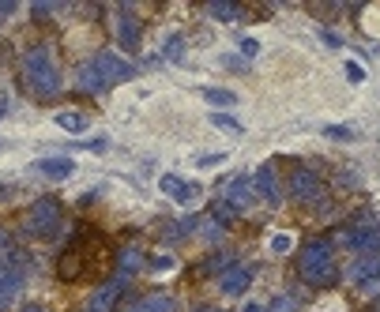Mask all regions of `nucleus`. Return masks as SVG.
<instances>
[{
	"mask_svg": "<svg viewBox=\"0 0 380 312\" xmlns=\"http://www.w3.org/2000/svg\"><path fill=\"white\" fill-rule=\"evenodd\" d=\"M211 15L223 19V23H237V19H241V8L230 4V0H215V4H211Z\"/></svg>",
	"mask_w": 380,
	"mask_h": 312,
	"instance_id": "20",
	"label": "nucleus"
},
{
	"mask_svg": "<svg viewBox=\"0 0 380 312\" xmlns=\"http://www.w3.org/2000/svg\"><path fill=\"white\" fill-rule=\"evenodd\" d=\"M211 125H215V128H223V132H230V136H241V132H245L241 120H234L230 113H211Z\"/></svg>",
	"mask_w": 380,
	"mask_h": 312,
	"instance_id": "22",
	"label": "nucleus"
},
{
	"mask_svg": "<svg viewBox=\"0 0 380 312\" xmlns=\"http://www.w3.org/2000/svg\"><path fill=\"white\" fill-rule=\"evenodd\" d=\"M158 188H162L166 196H174V199H192V196L199 192L196 185H188V180H181L177 173H166L162 180H158Z\"/></svg>",
	"mask_w": 380,
	"mask_h": 312,
	"instance_id": "15",
	"label": "nucleus"
},
{
	"mask_svg": "<svg viewBox=\"0 0 380 312\" xmlns=\"http://www.w3.org/2000/svg\"><path fill=\"white\" fill-rule=\"evenodd\" d=\"M218 286H223V294H230V297H241L248 286H253V267H230V271H223L218 275Z\"/></svg>",
	"mask_w": 380,
	"mask_h": 312,
	"instance_id": "10",
	"label": "nucleus"
},
{
	"mask_svg": "<svg viewBox=\"0 0 380 312\" xmlns=\"http://www.w3.org/2000/svg\"><path fill=\"white\" fill-rule=\"evenodd\" d=\"M23 79L38 98H53L61 94V72L53 64V49L49 45H31L23 53Z\"/></svg>",
	"mask_w": 380,
	"mask_h": 312,
	"instance_id": "1",
	"label": "nucleus"
},
{
	"mask_svg": "<svg viewBox=\"0 0 380 312\" xmlns=\"http://www.w3.org/2000/svg\"><path fill=\"white\" fill-rule=\"evenodd\" d=\"M19 286H23V271H15V267H0V312L12 305V297L19 294Z\"/></svg>",
	"mask_w": 380,
	"mask_h": 312,
	"instance_id": "13",
	"label": "nucleus"
},
{
	"mask_svg": "<svg viewBox=\"0 0 380 312\" xmlns=\"http://www.w3.org/2000/svg\"><path fill=\"white\" fill-rule=\"evenodd\" d=\"M339 245L354 248V253H377L380 248V229H373V226H346V229H339Z\"/></svg>",
	"mask_w": 380,
	"mask_h": 312,
	"instance_id": "7",
	"label": "nucleus"
},
{
	"mask_svg": "<svg viewBox=\"0 0 380 312\" xmlns=\"http://www.w3.org/2000/svg\"><path fill=\"white\" fill-rule=\"evenodd\" d=\"M34 173H42L45 180H64V177H72L76 173V162L72 158H38L34 162Z\"/></svg>",
	"mask_w": 380,
	"mask_h": 312,
	"instance_id": "11",
	"label": "nucleus"
},
{
	"mask_svg": "<svg viewBox=\"0 0 380 312\" xmlns=\"http://www.w3.org/2000/svg\"><path fill=\"white\" fill-rule=\"evenodd\" d=\"M128 312H177V301L169 294H147V297H139Z\"/></svg>",
	"mask_w": 380,
	"mask_h": 312,
	"instance_id": "14",
	"label": "nucleus"
},
{
	"mask_svg": "<svg viewBox=\"0 0 380 312\" xmlns=\"http://www.w3.org/2000/svg\"><path fill=\"white\" fill-rule=\"evenodd\" d=\"M125 283L128 278L125 275H117V278H109V283H102L91 294V301H87V312H113V305L121 301V294H125Z\"/></svg>",
	"mask_w": 380,
	"mask_h": 312,
	"instance_id": "8",
	"label": "nucleus"
},
{
	"mask_svg": "<svg viewBox=\"0 0 380 312\" xmlns=\"http://www.w3.org/2000/svg\"><path fill=\"white\" fill-rule=\"evenodd\" d=\"M328 139H354V128H343V125H328L324 128Z\"/></svg>",
	"mask_w": 380,
	"mask_h": 312,
	"instance_id": "26",
	"label": "nucleus"
},
{
	"mask_svg": "<svg viewBox=\"0 0 380 312\" xmlns=\"http://www.w3.org/2000/svg\"><path fill=\"white\" fill-rule=\"evenodd\" d=\"M57 125H61L64 132H72V136H83L87 113H79V109H61V113H57Z\"/></svg>",
	"mask_w": 380,
	"mask_h": 312,
	"instance_id": "17",
	"label": "nucleus"
},
{
	"mask_svg": "<svg viewBox=\"0 0 380 312\" xmlns=\"http://www.w3.org/2000/svg\"><path fill=\"white\" fill-rule=\"evenodd\" d=\"M8 117V98H0V120Z\"/></svg>",
	"mask_w": 380,
	"mask_h": 312,
	"instance_id": "35",
	"label": "nucleus"
},
{
	"mask_svg": "<svg viewBox=\"0 0 380 312\" xmlns=\"http://www.w3.org/2000/svg\"><path fill=\"white\" fill-rule=\"evenodd\" d=\"M91 64H94V72L102 76L106 87H109V83H128V79L136 76V64H128V60H121L117 53H98Z\"/></svg>",
	"mask_w": 380,
	"mask_h": 312,
	"instance_id": "5",
	"label": "nucleus"
},
{
	"mask_svg": "<svg viewBox=\"0 0 380 312\" xmlns=\"http://www.w3.org/2000/svg\"><path fill=\"white\" fill-rule=\"evenodd\" d=\"M290 196H294L297 204H328L324 185H320V177L313 169H294V173H290Z\"/></svg>",
	"mask_w": 380,
	"mask_h": 312,
	"instance_id": "4",
	"label": "nucleus"
},
{
	"mask_svg": "<svg viewBox=\"0 0 380 312\" xmlns=\"http://www.w3.org/2000/svg\"><path fill=\"white\" fill-rule=\"evenodd\" d=\"M377 305H380V301H377Z\"/></svg>",
	"mask_w": 380,
	"mask_h": 312,
	"instance_id": "39",
	"label": "nucleus"
},
{
	"mask_svg": "<svg viewBox=\"0 0 380 312\" xmlns=\"http://www.w3.org/2000/svg\"><path fill=\"white\" fill-rule=\"evenodd\" d=\"M196 312H223V309H215V305H199Z\"/></svg>",
	"mask_w": 380,
	"mask_h": 312,
	"instance_id": "37",
	"label": "nucleus"
},
{
	"mask_svg": "<svg viewBox=\"0 0 380 312\" xmlns=\"http://www.w3.org/2000/svg\"><path fill=\"white\" fill-rule=\"evenodd\" d=\"M49 15H53V4H49V0H38V4H34V19H38V23H45Z\"/></svg>",
	"mask_w": 380,
	"mask_h": 312,
	"instance_id": "31",
	"label": "nucleus"
},
{
	"mask_svg": "<svg viewBox=\"0 0 380 312\" xmlns=\"http://www.w3.org/2000/svg\"><path fill=\"white\" fill-rule=\"evenodd\" d=\"M297 275L305 278L309 286H332L339 278V264L328 241H309L297 253Z\"/></svg>",
	"mask_w": 380,
	"mask_h": 312,
	"instance_id": "2",
	"label": "nucleus"
},
{
	"mask_svg": "<svg viewBox=\"0 0 380 312\" xmlns=\"http://www.w3.org/2000/svg\"><path fill=\"white\" fill-rule=\"evenodd\" d=\"M12 12H15V4H12V0H0V19H8Z\"/></svg>",
	"mask_w": 380,
	"mask_h": 312,
	"instance_id": "34",
	"label": "nucleus"
},
{
	"mask_svg": "<svg viewBox=\"0 0 380 312\" xmlns=\"http://www.w3.org/2000/svg\"><path fill=\"white\" fill-rule=\"evenodd\" d=\"M204 102H211V106H234L237 98H234V90H223V87H204Z\"/></svg>",
	"mask_w": 380,
	"mask_h": 312,
	"instance_id": "21",
	"label": "nucleus"
},
{
	"mask_svg": "<svg viewBox=\"0 0 380 312\" xmlns=\"http://www.w3.org/2000/svg\"><path fill=\"white\" fill-rule=\"evenodd\" d=\"M241 53H245V57H256V53H260V42H256V38H245V42H241Z\"/></svg>",
	"mask_w": 380,
	"mask_h": 312,
	"instance_id": "32",
	"label": "nucleus"
},
{
	"mask_svg": "<svg viewBox=\"0 0 380 312\" xmlns=\"http://www.w3.org/2000/svg\"><path fill=\"white\" fill-rule=\"evenodd\" d=\"M113 34L125 49H139V19H136V8L132 4H121L113 12Z\"/></svg>",
	"mask_w": 380,
	"mask_h": 312,
	"instance_id": "6",
	"label": "nucleus"
},
{
	"mask_svg": "<svg viewBox=\"0 0 380 312\" xmlns=\"http://www.w3.org/2000/svg\"><path fill=\"white\" fill-rule=\"evenodd\" d=\"M346 79L350 83H365V68L354 64V60H346Z\"/></svg>",
	"mask_w": 380,
	"mask_h": 312,
	"instance_id": "29",
	"label": "nucleus"
},
{
	"mask_svg": "<svg viewBox=\"0 0 380 312\" xmlns=\"http://www.w3.org/2000/svg\"><path fill=\"white\" fill-rule=\"evenodd\" d=\"M226 199H230V204H234L237 211L253 207V204H256L253 180H248V177H234V180H230V185H226Z\"/></svg>",
	"mask_w": 380,
	"mask_h": 312,
	"instance_id": "12",
	"label": "nucleus"
},
{
	"mask_svg": "<svg viewBox=\"0 0 380 312\" xmlns=\"http://www.w3.org/2000/svg\"><path fill=\"white\" fill-rule=\"evenodd\" d=\"M19 312H45V309H42V305H23Z\"/></svg>",
	"mask_w": 380,
	"mask_h": 312,
	"instance_id": "36",
	"label": "nucleus"
},
{
	"mask_svg": "<svg viewBox=\"0 0 380 312\" xmlns=\"http://www.w3.org/2000/svg\"><path fill=\"white\" fill-rule=\"evenodd\" d=\"M174 264H177V260H169V256H155V260H151V267H155V271H169Z\"/></svg>",
	"mask_w": 380,
	"mask_h": 312,
	"instance_id": "33",
	"label": "nucleus"
},
{
	"mask_svg": "<svg viewBox=\"0 0 380 312\" xmlns=\"http://www.w3.org/2000/svg\"><path fill=\"white\" fill-rule=\"evenodd\" d=\"M358 290H362L365 297L380 301V278H377V275H373V278H362V283H358Z\"/></svg>",
	"mask_w": 380,
	"mask_h": 312,
	"instance_id": "25",
	"label": "nucleus"
},
{
	"mask_svg": "<svg viewBox=\"0 0 380 312\" xmlns=\"http://www.w3.org/2000/svg\"><path fill=\"white\" fill-rule=\"evenodd\" d=\"M253 192L256 199H264V204H272V207H283V188H279V180H275V169L272 166H260L256 173H253Z\"/></svg>",
	"mask_w": 380,
	"mask_h": 312,
	"instance_id": "9",
	"label": "nucleus"
},
{
	"mask_svg": "<svg viewBox=\"0 0 380 312\" xmlns=\"http://www.w3.org/2000/svg\"><path fill=\"white\" fill-rule=\"evenodd\" d=\"M290 245H294V241H290V234H275V237H272V253H279V256L290 253Z\"/></svg>",
	"mask_w": 380,
	"mask_h": 312,
	"instance_id": "28",
	"label": "nucleus"
},
{
	"mask_svg": "<svg viewBox=\"0 0 380 312\" xmlns=\"http://www.w3.org/2000/svg\"><path fill=\"white\" fill-rule=\"evenodd\" d=\"M57 226H61V204H57V199H49V196L34 199L31 211L23 215V234L27 237H49Z\"/></svg>",
	"mask_w": 380,
	"mask_h": 312,
	"instance_id": "3",
	"label": "nucleus"
},
{
	"mask_svg": "<svg viewBox=\"0 0 380 312\" xmlns=\"http://www.w3.org/2000/svg\"><path fill=\"white\" fill-rule=\"evenodd\" d=\"M230 267H234V256H226V253H218V256H211V260L204 264L207 275H218V271H230Z\"/></svg>",
	"mask_w": 380,
	"mask_h": 312,
	"instance_id": "23",
	"label": "nucleus"
},
{
	"mask_svg": "<svg viewBox=\"0 0 380 312\" xmlns=\"http://www.w3.org/2000/svg\"><path fill=\"white\" fill-rule=\"evenodd\" d=\"M79 90H87V94H102V90H106L102 76L94 72L91 60H87V64H79Z\"/></svg>",
	"mask_w": 380,
	"mask_h": 312,
	"instance_id": "16",
	"label": "nucleus"
},
{
	"mask_svg": "<svg viewBox=\"0 0 380 312\" xmlns=\"http://www.w3.org/2000/svg\"><path fill=\"white\" fill-rule=\"evenodd\" d=\"M192 162H196V169H207V166H218V162H226V155H196Z\"/></svg>",
	"mask_w": 380,
	"mask_h": 312,
	"instance_id": "27",
	"label": "nucleus"
},
{
	"mask_svg": "<svg viewBox=\"0 0 380 312\" xmlns=\"http://www.w3.org/2000/svg\"><path fill=\"white\" fill-rule=\"evenodd\" d=\"M267 312H297V301L290 297V294H279L272 305H267Z\"/></svg>",
	"mask_w": 380,
	"mask_h": 312,
	"instance_id": "24",
	"label": "nucleus"
},
{
	"mask_svg": "<svg viewBox=\"0 0 380 312\" xmlns=\"http://www.w3.org/2000/svg\"><path fill=\"white\" fill-rule=\"evenodd\" d=\"M245 312H267V309H264V305H248Z\"/></svg>",
	"mask_w": 380,
	"mask_h": 312,
	"instance_id": "38",
	"label": "nucleus"
},
{
	"mask_svg": "<svg viewBox=\"0 0 380 312\" xmlns=\"http://www.w3.org/2000/svg\"><path fill=\"white\" fill-rule=\"evenodd\" d=\"M79 271H83V267H79V253H76V248H68V253L57 260V275H61L64 283H76Z\"/></svg>",
	"mask_w": 380,
	"mask_h": 312,
	"instance_id": "18",
	"label": "nucleus"
},
{
	"mask_svg": "<svg viewBox=\"0 0 380 312\" xmlns=\"http://www.w3.org/2000/svg\"><path fill=\"white\" fill-rule=\"evenodd\" d=\"M181 49H185V42H181V38L174 34V38H169V42H166V57H169V60H181Z\"/></svg>",
	"mask_w": 380,
	"mask_h": 312,
	"instance_id": "30",
	"label": "nucleus"
},
{
	"mask_svg": "<svg viewBox=\"0 0 380 312\" xmlns=\"http://www.w3.org/2000/svg\"><path fill=\"white\" fill-rule=\"evenodd\" d=\"M117 264H121V275L128 278L132 271H139V264H143V253H139L136 245H128V248H121V256H117Z\"/></svg>",
	"mask_w": 380,
	"mask_h": 312,
	"instance_id": "19",
	"label": "nucleus"
}]
</instances>
